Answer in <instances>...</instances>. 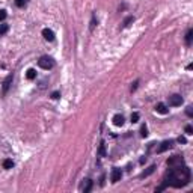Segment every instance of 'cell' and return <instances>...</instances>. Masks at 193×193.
Returning a JSON list of instances; mask_svg holds the SVG:
<instances>
[{
	"mask_svg": "<svg viewBox=\"0 0 193 193\" xmlns=\"http://www.w3.org/2000/svg\"><path fill=\"white\" fill-rule=\"evenodd\" d=\"M190 178H192V172H190V169L187 166L181 164V166H177V167H171L167 171V174L164 175L163 184L158 189H155V192L157 193L161 192L167 186H172L175 189H181V187H184V186H187L190 183Z\"/></svg>",
	"mask_w": 193,
	"mask_h": 193,
	"instance_id": "1",
	"label": "cell"
},
{
	"mask_svg": "<svg viewBox=\"0 0 193 193\" xmlns=\"http://www.w3.org/2000/svg\"><path fill=\"white\" fill-rule=\"evenodd\" d=\"M38 65L42 68V70H51V68L54 67V60H53V57H50V56H42V57H39Z\"/></svg>",
	"mask_w": 193,
	"mask_h": 193,
	"instance_id": "2",
	"label": "cell"
},
{
	"mask_svg": "<svg viewBox=\"0 0 193 193\" xmlns=\"http://www.w3.org/2000/svg\"><path fill=\"white\" fill-rule=\"evenodd\" d=\"M184 164V158L181 155H174L171 158H167V166L169 167H177V166H181Z\"/></svg>",
	"mask_w": 193,
	"mask_h": 193,
	"instance_id": "3",
	"label": "cell"
},
{
	"mask_svg": "<svg viewBox=\"0 0 193 193\" xmlns=\"http://www.w3.org/2000/svg\"><path fill=\"white\" fill-rule=\"evenodd\" d=\"M167 103H169V106H172V107L181 106V104H183V97L178 95V94H174V95H171V97L167 98Z\"/></svg>",
	"mask_w": 193,
	"mask_h": 193,
	"instance_id": "4",
	"label": "cell"
},
{
	"mask_svg": "<svg viewBox=\"0 0 193 193\" xmlns=\"http://www.w3.org/2000/svg\"><path fill=\"white\" fill-rule=\"evenodd\" d=\"M12 78H14V74H12V73H11L8 77L5 78V81H3V86H2V95H6V94H8V89L11 88Z\"/></svg>",
	"mask_w": 193,
	"mask_h": 193,
	"instance_id": "5",
	"label": "cell"
},
{
	"mask_svg": "<svg viewBox=\"0 0 193 193\" xmlns=\"http://www.w3.org/2000/svg\"><path fill=\"white\" fill-rule=\"evenodd\" d=\"M172 145H174V142H172V140H164V142H161V143H160V146L157 148V153H158V154H161V153H164V151L171 150V148H172Z\"/></svg>",
	"mask_w": 193,
	"mask_h": 193,
	"instance_id": "6",
	"label": "cell"
},
{
	"mask_svg": "<svg viewBox=\"0 0 193 193\" xmlns=\"http://www.w3.org/2000/svg\"><path fill=\"white\" fill-rule=\"evenodd\" d=\"M121 178H122V171H121V169H118V167H115V169L112 171L110 181H112V183H118V181H121Z\"/></svg>",
	"mask_w": 193,
	"mask_h": 193,
	"instance_id": "7",
	"label": "cell"
},
{
	"mask_svg": "<svg viewBox=\"0 0 193 193\" xmlns=\"http://www.w3.org/2000/svg\"><path fill=\"white\" fill-rule=\"evenodd\" d=\"M155 112H157V113H161V115H166V113H167V106L163 104V103H158V104L155 106Z\"/></svg>",
	"mask_w": 193,
	"mask_h": 193,
	"instance_id": "8",
	"label": "cell"
},
{
	"mask_svg": "<svg viewBox=\"0 0 193 193\" xmlns=\"http://www.w3.org/2000/svg\"><path fill=\"white\" fill-rule=\"evenodd\" d=\"M42 36L47 39V41H53V39H54V33H53V30H50V29H44V30H42Z\"/></svg>",
	"mask_w": 193,
	"mask_h": 193,
	"instance_id": "9",
	"label": "cell"
},
{
	"mask_svg": "<svg viewBox=\"0 0 193 193\" xmlns=\"http://www.w3.org/2000/svg\"><path fill=\"white\" fill-rule=\"evenodd\" d=\"M112 121H113V124H115L116 127H122L124 125V116L122 115H115Z\"/></svg>",
	"mask_w": 193,
	"mask_h": 193,
	"instance_id": "10",
	"label": "cell"
},
{
	"mask_svg": "<svg viewBox=\"0 0 193 193\" xmlns=\"http://www.w3.org/2000/svg\"><path fill=\"white\" fill-rule=\"evenodd\" d=\"M91 189H92V181H91V180H86L84 184L81 186V190H83L84 193H89L91 192Z\"/></svg>",
	"mask_w": 193,
	"mask_h": 193,
	"instance_id": "11",
	"label": "cell"
},
{
	"mask_svg": "<svg viewBox=\"0 0 193 193\" xmlns=\"http://www.w3.org/2000/svg\"><path fill=\"white\" fill-rule=\"evenodd\" d=\"M154 171H155V164H153V166H150V167H148V169H146L145 172H142L140 178H146V177H150V175H151V174H153Z\"/></svg>",
	"mask_w": 193,
	"mask_h": 193,
	"instance_id": "12",
	"label": "cell"
},
{
	"mask_svg": "<svg viewBox=\"0 0 193 193\" xmlns=\"http://www.w3.org/2000/svg\"><path fill=\"white\" fill-rule=\"evenodd\" d=\"M26 77L29 78V80H35V78H36V71H35L33 68L27 70V73H26Z\"/></svg>",
	"mask_w": 193,
	"mask_h": 193,
	"instance_id": "13",
	"label": "cell"
},
{
	"mask_svg": "<svg viewBox=\"0 0 193 193\" xmlns=\"http://www.w3.org/2000/svg\"><path fill=\"white\" fill-rule=\"evenodd\" d=\"M134 21V17L133 15H130V17H127L125 20H124V23H122V29H125V27H128L130 26V23H133Z\"/></svg>",
	"mask_w": 193,
	"mask_h": 193,
	"instance_id": "14",
	"label": "cell"
},
{
	"mask_svg": "<svg viewBox=\"0 0 193 193\" xmlns=\"http://www.w3.org/2000/svg\"><path fill=\"white\" fill-rule=\"evenodd\" d=\"M192 38H193V30L189 29V32H187V35H186V44H187V45L192 44Z\"/></svg>",
	"mask_w": 193,
	"mask_h": 193,
	"instance_id": "15",
	"label": "cell"
},
{
	"mask_svg": "<svg viewBox=\"0 0 193 193\" xmlns=\"http://www.w3.org/2000/svg\"><path fill=\"white\" fill-rule=\"evenodd\" d=\"M12 166H14V161H12V160H9V158H8V160H5V161H3V167H5V169H11Z\"/></svg>",
	"mask_w": 193,
	"mask_h": 193,
	"instance_id": "16",
	"label": "cell"
},
{
	"mask_svg": "<svg viewBox=\"0 0 193 193\" xmlns=\"http://www.w3.org/2000/svg\"><path fill=\"white\" fill-rule=\"evenodd\" d=\"M8 30H9V26L8 24H0V35H5Z\"/></svg>",
	"mask_w": 193,
	"mask_h": 193,
	"instance_id": "17",
	"label": "cell"
},
{
	"mask_svg": "<svg viewBox=\"0 0 193 193\" xmlns=\"http://www.w3.org/2000/svg\"><path fill=\"white\" fill-rule=\"evenodd\" d=\"M140 136H142V137H146V136H148V128H146V125H142V128H140Z\"/></svg>",
	"mask_w": 193,
	"mask_h": 193,
	"instance_id": "18",
	"label": "cell"
},
{
	"mask_svg": "<svg viewBox=\"0 0 193 193\" xmlns=\"http://www.w3.org/2000/svg\"><path fill=\"white\" fill-rule=\"evenodd\" d=\"M98 154L101 155V157H104V155H106V148H104V143H101V145H100V151H98Z\"/></svg>",
	"mask_w": 193,
	"mask_h": 193,
	"instance_id": "19",
	"label": "cell"
},
{
	"mask_svg": "<svg viewBox=\"0 0 193 193\" xmlns=\"http://www.w3.org/2000/svg\"><path fill=\"white\" fill-rule=\"evenodd\" d=\"M137 121H139V113L134 112V113L131 115V122H137Z\"/></svg>",
	"mask_w": 193,
	"mask_h": 193,
	"instance_id": "20",
	"label": "cell"
},
{
	"mask_svg": "<svg viewBox=\"0 0 193 193\" xmlns=\"http://www.w3.org/2000/svg\"><path fill=\"white\" fill-rule=\"evenodd\" d=\"M186 113H187V116H190V118H192V116H193V107H192V106H189V107L186 109Z\"/></svg>",
	"mask_w": 193,
	"mask_h": 193,
	"instance_id": "21",
	"label": "cell"
},
{
	"mask_svg": "<svg viewBox=\"0 0 193 193\" xmlns=\"http://www.w3.org/2000/svg\"><path fill=\"white\" fill-rule=\"evenodd\" d=\"M6 15H8V14H6V11H5V9H0V21H2V20H5V18H6Z\"/></svg>",
	"mask_w": 193,
	"mask_h": 193,
	"instance_id": "22",
	"label": "cell"
},
{
	"mask_svg": "<svg viewBox=\"0 0 193 193\" xmlns=\"http://www.w3.org/2000/svg\"><path fill=\"white\" fill-rule=\"evenodd\" d=\"M15 3H17V6H20V8H23V6L26 5V0H15Z\"/></svg>",
	"mask_w": 193,
	"mask_h": 193,
	"instance_id": "23",
	"label": "cell"
},
{
	"mask_svg": "<svg viewBox=\"0 0 193 193\" xmlns=\"http://www.w3.org/2000/svg\"><path fill=\"white\" fill-rule=\"evenodd\" d=\"M186 133H187V134H193V128H192V125H187V127H186Z\"/></svg>",
	"mask_w": 193,
	"mask_h": 193,
	"instance_id": "24",
	"label": "cell"
},
{
	"mask_svg": "<svg viewBox=\"0 0 193 193\" xmlns=\"http://www.w3.org/2000/svg\"><path fill=\"white\" fill-rule=\"evenodd\" d=\"M59 97H60V94H59V92H53V94H51V98H53V100H57Z\"/></svg>",
	"mask_w": 193,
	"mask_h": 193,
	"instance_id": "25",
	"label": "cell"
},
{
	"mask_svg": "<svg viewBox=\"0 0 193 193\" xmlns=\"http://www.w3.org/2000/svg\"><path fill=\"white\" fill-rule=\"evenodd\" d=\"M178 142H180V143H186L187 140H186V137H184V136H180V137H178Z\"/></svg>",
	"mask_w": 193,
	"mask_h": 193,
	"instance_id": "26",
	"label": "cell"
},
{
	"mask_svg": "<svg viewBox=\"0 0 193 193\" xmlns=\"http://www.w3.org/2000/svg\"><path fill=\"white\" fill-rule=\"evenodd\" d=\"M137 84H139V81L136 80V81L133 83V86H131V92H133V91H136V88H137Z\"/></svg>",
	"mask_w": 193,
	"mask_h": 193,
	"instance_id": "27",
	"label": "cell"
}]
</instances>
